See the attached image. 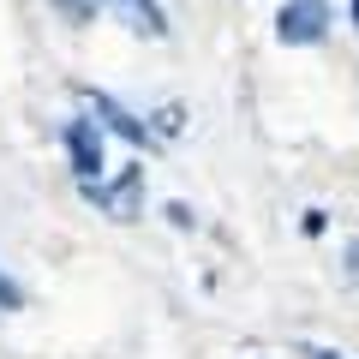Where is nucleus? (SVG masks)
I'll list each match as a JSON object with an SVG mask.
<instances>
[{"mask_svg": "<svg viewBox=\"0 0 359 359\" xmlns=\"http://www.w3.org/2000/svg\"><path fill=\"white\" fill-rule=\"evenodd\" d=\"M78 192L108 222H138L144 216V162H126L114 180H78Z\"/></svg>", "mask_w": 359, "mask_h": 359, "instance_id": "f257e3e1", "label": "nucleus"}, {"mask_svg": "<svg viewBox=\"0 0 359 359\" xmlns=\"http://www.w3.org/2000/svg\"><path fill=\"white\" fill-rule=\"evenodd\" d=\"M60 150H66V168H72V180H102L108 156H102V120L90 114H72L60 126Z\"/></svg>", "mask_w": 359, "mask_h": 359, "instance_id": "f03ea898", "label": "nucleus"}, {"mask_svg": "<svg viewBox=\"0 0 359 359\" xmlns=\"http://www.w3.org/2000/svg\"><path fill=\"white\" fill-rule=\"evenodd\" d=\"M330 36V0H287L276 18V42L282 48H318Z\"/></svg>", "mask_w": 359, "mask_h": 359, "instance_id": "7ed1b4c3", "label": "nucleus"}, {"mask_svg": "<svg viewBox=\"0 0 359 359\" xmlns=\"http://www.w3.org/2000/svg\"><path fill=\"white\" fill-rule=\"evenodd\" d=\"M78 102H84V108H90L96 120H102V132H114V138L138 144V150H144V144L156 138V126H150V120H138L132 108H120L114 96H108V90H78Z\"/></svg>", "mask_w": 359, "mask_h": 359, "instance_id": "20e7f679", "label": "nucleus"}, {"mask_svg": "<svg viewBox=\"0 0 359 359\" xmlns=\"http://www.w3.org/2000/svg\"><path fill=\"white\" fill-rule=\"evenodd\" d=\"M120 13V25L132 30V36H144V42H162L168 36V13L156 6V0H108Z\"/></svg>", "mask_w": 359, "mask_h": 359, "instance_id": "39448f33", "label": "nucleus"}, {"mask_svg": "<svg viewBox=\"0 0 359 359\" xmlns=\"http://www.w3.org/2000/svg\"><path fill=\"white\" fill-rule=\"evenodd\" d=\"M48 6H54V13H60L72 30H84V25H96V13H102L108 0H48Z\"/></svg>", "mask_w": 359, "mask_h": 359, "instance_id": "423d86ee", "label": "nucleus"}, {"mask_svg": "<svg viewBox=\"0 0 359 359\" xmlns=\"http://www.w3.org/2000/svg\"><path fill=\"white\" fill-rule=\"evenodd\" d=\"M150 126H156V138H180V132H186V108L180 102H162L150 114Z\"/></svg>", "mask_w": 359, "mask_h": 359, "instance_id": "0eeeda50", "label": "nucleus"}, {"mask_svg": "<svg viewBox=\"0 0 359 359\" xmlns=\"http://www.w3.org/2000/svg\"><path fill=\"white\" fill-rule=\"evenodd\" d=\"M162 216H168V228H180V233H192V228H198V210H192V204H180V198H174V204H162Z\"/></svg>", "mask_w": 359, "mask_h": 359, "instance_id": "6e6552de", "label": "nucleus"}, {"mask_svg": "<svg viewBox=\"0 0 359 359\" xmlns=\"http://www.w3.org/2000/svg\"><path fill=\"white\" fill-rule=\"evenodd\" d=\"M0 311H25V287H18L6 269H0Z\"/></svg>", "mask_w": 359, "mask_h": 359, "instance_id": "1a4fd4ad", "label": "nucleus"}, {"mask_svg": "<svg viewBox=\"0 0 359 359\" xmlns=\"http://www.w3.org/2000/svg\"><path fill=\"white\" fill-rule=\"evenodd\" d=\"M299 228H306V240H323V233H330V210H318V204H311L306 216H299Z\"/></svg>", "mask_w": 359, "mask_h": 359, "instance_id": "9d476101", "label": "nucleus"}, {"mask_svg": "<svg viewBox=\"0 0 359 359\" xmlns=\"http://www.w3.org/2000/svg\"><path fill=\"white\" fill-rule=\"evenodd\" d=\"M294 353H299V359H347V353H335V347H318V341H299Z\"/></svg>", "mask_w": 359, "mask_h": 359, "instance_id": "9b49d317", "label": "nucleus"}, {"mask_svg": "<svg viewBox=\"0 0 359 359\" xmlns=\"http://www.w3.org/2000/svg\"><path fill=\"white\" fill-rule=\"evenodd\" d=\"M341 264H347V276L359 282V240H347V257H341Z\"/></svg>", "mask_w": 359, "mask_h": 359, "instance_id": "f8f14e48", "label": "nucleus"}, {"mask_svg": "<svg viewBox=\"0 0 359 359\" xmlns=\"http://www.w3.org/2000/svg\"><path fill=\"white\" fill-rule=\"evenodd\" d=\"M347 13H353V30H359V0H347Z\"/></svg>", "mask_w": 359, "mask_h": 359, "instance_id": "ddd939ff", "label": "nucleus"}]
</instances>
